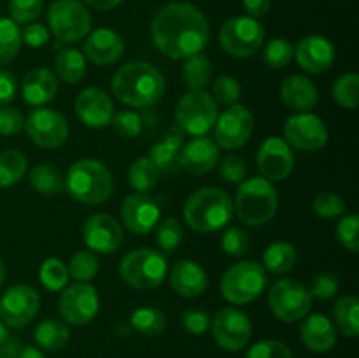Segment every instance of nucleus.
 <instances>
[{"label": "nucleus", "mask_w": 359, "mask_h": 358, "mask_svg": "<svg viewBox=\"0 0 359 358\" xmlns=\"http://www.w3.org/2000/svg\"><path fill=\"white\" fill-rule=\"evenodd\" d=\"M112 93L119 102L137 109L153 107L165 93V77L147 62H132L118 69L112 77Z\"/></svg>", "instance_id": "f03ea898"}, {"label": "nucleus", "mask_w": 359, "mask_h": 358, "mask_svg": "<svg viewBox=\"0 0 359 358\" xmlns=\"http://www.w3.org/2000/svg\"><path fill=\"white\" fill-rule=\"evenodd\" d=\"M233 200L224 190L207 186L196 190L184 204V221L198 234L221 230L233 218Z\"/></svg>", "instance_id": "7ed1b4c3"}, {"label": "nucleus", "mask_w": 359, "mask_h": 358, "mask_svg": "<svg viewBox=\"0 0 359 358\" xmlns=\"http://www.w3.org/2000/svg\"><path fill=\"white\" fill-rule=\"evenodd\" d=\"M184 135L186 133L177 125H174L167 130L163 139L149 147L147 158L153 161L160 174H174L181 168L179 167V154H181V147L184 144Z\"/></svg>", "instance_id": "393cba45"}, {"label": "nucleus", "mask_w": 359, "mask_h": 358, "mask_svg": "<svg viewBox=\"0 0 359 358\" xmlns=\"http://www.w3.org/2000/svg\"><path fill=\"white\" fill-rule=\"evenodd\" d=\"M255 116L245 105L231 104L217 114L214 123V142L223 150H238L251 139Z\"/></svg>", "instance_id": "f8f14e48"}, {"label": "nucleus", "mask_w": 359, "mask_h": 358, "mask_svg": "<svg viewBox=\"0 0 359 358\" xmlns=\"http://www.w3.org/2000/svg\"><path fill=\"white\" fill-rule=\"evenodd\" d=\"M244 358H293V353L280 340L265 339L252 344Z\"/></svg>", "instance_id": "603ef678"}, {"label": "nucleus", "mask_w": 359, "mask_h": 358, "mask_svg": "<svg viewBox=\"0 0 359 358\" xmlns=\"http://www.w3.org/2000/svg\"><path fill=\"white\" fill-rule=\"evenodd\" d=\"M34 339L46 351H60L69 344L70 329L65 321L55 318L42 319L34 330Z\"/></svg>", "instance_id": "c756f323"}, {"label": "nucleus", "mask_w": 359, "mask_h": 358, "mask_svg": "<svg viewBox=\"0 0 359 358\" xmlns=\"http://www.w3.org/2000/svg\"><path fill=\"white\" fill-rule=\"evenodd\" d=\"M298 258L297 248L291 242H272L263 253V269L272 274H286L294 267Z\"/></svg>", "instance_id": "72a5a7b5"}, {"label": "nucleus", "mask_w": 359, "mask_h": 358, "mask_svg": "<svg viewBox=\"0 0 359 358\" xmlns=\"http://www.w3.org/2000/svg\"><path fill=\"white\" fill-rule=\"evenodd\" d=\"M41 297L28 284H13L0 297V321L7 329H23L37 316Z\"/></svg>", "instance_id": "4468645a"}, {"label": "nucleus", "mask_w": 359, "mask_h": 358, "mask_svg": "<svg viewBox=\"0 0 359 358\" xmlns=\"http://www.w3.org/2000/svg\"><path fill=\"white\" fill-rule=\"evenodd\" d=\"M209 32L205 14L188 2L167 4L151 23L154 46L172 60H186L202 53L209 42Z\"/></svg>", "instance_id": "f257e3e1"}, {"label": "nucleus", "mask_w": 359, "mask_h": 358, "mask_svg": "<svg viewBox=\"0 0 359 358\" xmlns=\"http://www.w3.org/2000/svg\"><path fill=\"white\" fill-rule=\"evenodd\" d=\"M30 186L42 197H56L65 190V178L49 164L35 165L30 171Z\"/></svg>", "instance_id": "f704fd0d"}, {"label": "nucleus", "mask_w": 359, "mask_h": 358, "mask_svg": "<svg viewBox=\"0 0 359 358\" xmlns=\"http://www.w3.org/2000/svg\"><path fill=\"white\" fill-rule=\"evenodd\" d=\"M335 326L349 339L359 336V298L356 295H344L333 307Z\"/></svg>", "instance_id": "473e14b6"}, {"label": "nucleus", "mask_w": 359, "mask_h": 358, "mask_svg": "<svg viewBox=\"0 0 359 358\" xmlns=\"http://www.w3.org/2000/svg\"><path fill=\"white\" fill-rule=\"evenodd\" d=\"M18 358H46V354L42 353V350L34 346H27L20 351Z\"/></svg>", "instance_id": "0e129e2a"}, {"label": "nucleus", "mask_w": 359, "mask_h": 358, "mask_svg": "<svg viewBox=\"0 0 359 358\" xmlns=\"http://www.w3.org/2000/svg\"><path fill=\"white\" fill-rule=\"evenodd\" d=\"M111 125L123 139H137L144 130V118L135 111L114 112Z\"/></svg>", "instance_id": "a18cd8bd"}, {"label": "nucleus", "mask_w": 359, "mask_h": 358, "mask_svg": "<svg viewBox=\"0 0 359 358\" xmlns=\"http://www.w3.org/2000/svg\"><path fill=\"white\" fill-rule=\"evenodd\" d=\"M65 190L77 202L98 206L111 199L114 192V179L112 172L102 161L83 158L70 165L65 178Z\"/></svg>", "instance_id": "20e7f679"}, {"label": "nucleus", "mask_w": 359, "mask_h": 358, "mask_svg": "<svg viewBox=\"0 0 359 358\" xmlns=\"http://www.w3.org/2000/svg\"><path fill=\"white\" fill-rule=\"evenodd\" d=\"M269 307L284 323H297L311 312L312 295L297 279H279L269 293Z\"/></svg>", "instance_id": "9b49d317"}, {"label": "nucleus", "mask_w": 359, "mask_h": 358, "mask_svg": "<svg viewBox=\"0 0 359 358\" xmlns=\"http://www.w3.org/2000/svg\"><path fill=\"white\" fill-rule=\"evenodd\" d=\"M44 7V0H9L11 20L14 23H32L37 20Z\"/></svg>", "instance_id": "8fccbe9b"}, {"label": "nucleus", "mask_w": 359, "mask_h": 358, "mask_svg": "<svg viewBox=\"0 0 359 358\" xmlns=\"http://www.w3.org/2000/svg\"><path fill=\"white\" fill-rule=\"evenodd\" d=\"M294 56V48L287 39L277 37L272 39L269 44L263 48L262 58L266 67L270 69H284L290 65V62Z\"/></svg>", "instance_id": "c03bdc74"}, {"label": "nucleus", "mask_w": 359, "mask_h": 358, "mask_svg": "<svg viewBox=\"0 0 359 358\" xmlns=\"http://www.w3.org/2000/svg\"><path fill=\"white\" fill-rule=\"evenodd\" d=\"M280 98L291 111L309 112L318 104L319 91L312 79L294 74V76L286 77L280 84Z\"/></svg>", "instance_id": "c85d7f7f"}, {"label": "nucleus", "mask_w": 359, "mask_h": 358, "mask_svg": "<svg viewBox=\"0 0 359 358\" xmlns=\"http://www.w3.org/2000/svg\"><path fill=\"white\" fill-rule=\"evenodd\" d=\"M217 158H219V147L210 137H193L189 142L182 144L179 167L191 175H203L216 167Z\"/></svg>", "instance_id": "4be33fe9"}, {"label": "nucleus", "mask_w": 359, "mask_h": 358, "mask_svg": "<svg viewBox=\"0 0 359 358\" xmlns=\"http://www.w3.org/2000/svg\"><path fill=\"white\" fill-rule=\"evenodd\" d=\"M21 350H23V344L20 337L9 336L0 344V358H18Z\"/></svg>", "instance_id": "680f3d73"}, {"label": "nucleus", "mask_w": 359, "mask_h": 358, "mask_svg": "<svg viewBox=\"0 0 359 358\" xmlns=\"http://www.w3.org/2000/svg\"><path fill=\"white\" fill-rule=\"evenodd\" d=\"M48 25L60 42L74 44L91 30V14L79 0H56L48 9Z\"/></svg>", "instance_id": "9d476101"}, {"label": "nucleus", "mask_w": 359, "mask_h": 358, "mask_svg": "<svg viewBox=\"0 0 359 358\" xmlns=\"http://www.w3.org/2000/svg\"><path fill=\"white\" fill-rule=\"evenodd\" d=\"M130 326L144 337H158L167 330V316L156 307H139L130 316Z\"/></svg>", "instance_id": "c9c22d12"}, {"label": "nucleus", "mask_w": 359, "mask_h": 358, "mask_svg": "<svg viewBox=\"0 0 359 358\" xmlns=\"http://www.w3.org/2000/svg\"><path fill=\"white\" fill-rule=\"evenodd\" d=\"M298 65L309 74H323L335 62V46L323 35H307L294 48Z\"/></svg>", "instance_id": "5701e85b"}, {"label": "nucleus", "mask_w": 359, "mask_h": 358, "mask_svg": "<svg viewBox=\"0 0 359 358\" xmlns=\"http://www.w3.org/2000/svg\"><path fill=\"white\" fill-rule=\"evenodd\" d=\"M98 309H100V297L93 284L77 281L62 290L58 311L67 325H86L97 316Z\"/></svg>", "instance_id": "ddd939ff"}, {"label": "nucleus", "mask_w": 359, "mask_h": 358, "mask_svg": "<svg viewBox=\"0 0 359 358\" xmlns=\"http://www.w3.org/2000/svg\"><path fill=\"white\" fill-rule=\"evenodd\" d=\"M125 55V41L118 32L111 28H97L86 35L84 42V58L95 65H112Z\"/></svg>", "instance_id": "b1692460"}, {"label": "nucleus", "mask_w": 359, "mask_h": 358, "mask_svg": "<svg viewBox=\"0 0 359 358\" xmlns=\"http://www.w3.org/2000/svg\"><path fill=\"white\" fill-rule=\"evenodd\" d=\"M233 209L242 223L262 227L276 216L279 209V193L269 179H244L238 185Z\"/></svg>", "instance_id": "39448f33"}, {"label": "nucleus", "mask_w": 359, "mask_h": 358, "mask_svg": "<svg viewBox=\"0 0 359 358\" xmlns=\"http://www.w3.org/2000/svg\"><path fill=\"white\" fill-rule=\"evenodd\" d=\"M312 209L318 216L326 218V220H332V218H339L346 213L347 206L346 200L340 195L333 192H323L319 195L314 197L312 200Z\"/></svg>", "instance_id": "49530a36"}, {"label": "nucleus", "mask_w": 359, "mask_h": 358, "mask_svg": "<svg viewBox=\"0 0 359 358\" xmlns=\"http://www.w3.org/2000/svg\"><path fill=\"white\" fill-rule=\"evenodd\" d=\"M21 30L11 18L0 16V67L7 65L20 53Z\"/></svg>", "instance_id": "58836bf2"}, {"label": "nucleus", "mask_w": 359, "mask_h": 358, "mask_svg": "<svg viewBox=\"0 0 359 358\" xmlns=\"http://www.w3.org/2000/svg\"><path fill=\"white\" fill-rule=\"evenodd\" d=\"M11 333H9V329H7L6 325H4L2 321H0V344L4 343V340L7 339V337H9Z\"/></svg>", "instance_id": "69168bd1"}, {"label": "nucleus", "mask_w": 359, "mask_h": 358, "mask_svg": "<svg viewBox=\"0 0 359 358\" xmlns=\"http://www.w3.org/2000/svg\"><path fill=\"white\" fill-rule=\"evenodd\" d=\"M76 114L88 128L100 130L111 125L114 116V104L107 91L98 86L84 88L76 98Z\"/></svg>", "instance_id": "412c9836"}, {"label": "nucleus", "mask_w": 359, "mask_h": 358, "mask_svg": "<svg viewBox=\"0 0 359 358\" xmlns=\"http://www.w3.org/2000/svg\"><path fill=\"white\" fill-rule=\"evenodd\" d=\"M207 272L193 260H181L170 270V286L186 298L200 297L207 290Z\"/></svg>", "instance_id": "bb28decb"}, {"label": "nucleus", "mask_w": 359, "mask_h": 358, "mask_svg": "<svg viewBox=\"0 0 359 358\" xmlns=\"http://www.w3.org/2000/svg\"><path fill=\"white\" fill-rule=\"evenodd\" d=\"M339 277L332 272H319L312 277V284H311V295L312 297H318L326 300V298L335 297L337 291H339Z\"/></svg>", "instance_id": "6e6d98bb"}, {"label": "nucleus", "mask_w": 359, "mask_h": 358, "mask_svg": "<svg viewBox=\"0 0 359 358\" xmlns=\"http://www.w3.org/2000/svg\"><path fill=\"white\" fill-rule=\"evenodd\" d=\"M265 42V28L258 20L235 16L224 21L219 30V46L233 58H251Z\"/></svg>", "instance_id": "1a4fd4ad"}, {"label": "nucleus", "mask_w": 359, "mask_h": 358, "mask_svg": "<svg viewBox=\"0 0 359 358\" xmlns=\"http://www.w3.org/2000/svg\"><path fill=\"white\" fill-rule=\"evenodd\" d=\"M20 84H18L16 76L11 70L0 69V107L9 105L16 98Z\"/></svg>", "instance_id": "bf43d9fd"}, {"label": "nucleus", "mask_w": 359, "mask_h": 358, "mask_svg": "<svg viewBox=\"0 0 359 358\" xmlns=\"http://www.w3.org/2000/svg\"><path fill=\"white\" fill-rule=\"evenodd\" d=\"M300 339L314 353H328L337 344V329L328 316L307 314L300 325Z\"/></svg>", "instance_id": "a878e982"}, {"label": "nucleus", "mask_w": 359, "mask_h": 358, "mask_svg": "<svg viewBox=\"0 0 359 358\" xmlns=\"http://www.w3.org/2000/svg\"><path fill=\"white\" fill-rule=\"evenodd\" d=\"M182 329L191 336H203L210 329V316L203 309H186L182 312Z\"/></svg>", "instance_id": "5fc2aeb1"}, {"label": "nucleus", "mask_w": 359, "mask_h": 358, "mask_svg": "<svg viewBox=\"0 0 359 358\" xmlns=\"http://www.w3.org/2000/svg\"><path fill=\"white\" fill-rule=\"evenodd\" d=\"M25 128V118L20 109L0 107V135H16Z\"/></svg>", "instance_id": "4d7b16f0"}, {"label": "nucleus", "mask_w": 359, "mask_h": 358, "mask_svg": "<svg viewBox=\"0 0 359 358\" xmlns=\"http://www.w3.org/2000/svg\"><path fill=\"white\" fill-rule=\"evenodd\" d=\"M39 279L44 284V288L51 291H62L65 288L67 281H69V270L67 265L60 258H46L41 263L39 269Z\"/></svg>", "instance_id": "37998d69"}, {"label": "nucleus", "mask_w": 359, "mask_h": 358, "mask_svg": "<svg viewBox=\"0 0 359 358\" xmlns=\"http://www.w3.org/2000/svg\"><path fill=\"white\" fill-rule=\"evenodd\" d=\"M212 337L224 351H241L252 337V323L245 312L237 307H223L210 319Z\"/></svg>", "instance_id": "2eb2a0df"}, {"label": "nucleus", "mask_w": 359, "mask_h": 358, "mask_svg": "<svg viewBox=\"0 0 359 358\" xmlns=\"http://www.w3.org/2000/svg\"><path fill=\"white\" fill-rule=\"evenodd\" d=\"M25 130L32 142L44 150L63 146L69 139V121L62 112L48 107H37L25 119Z\"/></svg>", "instance_id": "dca6fc26"}, {"label": "nucleus", "mask_w": 359, "mask_h": 358, "mask_svg": "<svg viewBox=\"0 0 359 358\" xmlns=\"http://www.w3.org/2000/svg\"><path fill=\"white\" fill-rule=\"evenodd\" d=\"M121 221L132 234L147 235L160 221L161 211L156 200L146 193H132L121 204Z\"/></svg>", "instance_id": "aec40b11"}, {"label": "nucleus", "mask_w": 359, "mask_h": 358, "mask_svg": "<svg viewBox=\"0 0 359 358\" xmlns=\"http://www.w3.org/2000/svg\"><path fill=\"white\" fill-rule=\"evenodd\" d=\"M284 140L291 150L314 153L328 142V128L319 116L312 112H297L284 123Z\"/></svg>", "instance_id": "f3484780"}, {"label": "nucleus", "mask_w": 359, "mask_h": 358, "mask_svg": "<svg viewBox=\"0 0 359 358\" xmlns=\"http://www.w3.org/2000/svg\"><path fill=\"white\" fill-rule=\"evenodd\" d=\"M212 63H210L209 56L196 53V55L186 58L184 65H182V83L189 91H202L212 79Z\"/></svg>", "instance_id": "2f4dec72"}, {"label": "nucleus", "mask_w": 359, "mask_h": 358, "mask_svg": "<svg viewBox=\"0 0 359 358\" xmlns=\"http://www.w3.org/2000/svg\"><path fill=\"white\" fill-rule=\"evenodd\" d=\"M84 2L93 7L95 11H111L118 7L119 4L125 2V0H84Z\"/></svg>", "instance_id": "e2e57ef3"}, {"label": "nucleus", "mask_w": 359, "mask_h": 358, "mask_svg": "<svg viewBox=\"0 0 359 358\" xmlns=\"http://www.w3.org/2000/svg\"><path fill=\"white\" fill-rule=\"evenodd\" d=\"M119 277L135 290H154L165 281L168 272L163 253L151 248L130 251L119 263Z\"/></svg>", "instance_id": "423d86ee"}, {"label": "nucleus", "mask_w": 359, "mask_h": 358, "mask_svg": "<svg viewBox=\"0 0 359 358\" xmlns=\"http://www.w3.org/2000/svg\"><path fill=\"white\" fill-rule=\"evenodd\" d=\"M100 269V262H98V256L95 255L90 249H81L76 255H72L67 270H69V277H74L76 281L81 283H88V281L93 279L98 274Z\"/></svg>", "instance_id": "a19ab883"}, {"label": "nucleus", "mask_w": 359, "mask_h": 358, "mask_svg": "<svg viewBox=\"0 0 359 358\" xmlns=\"http://www.w3.org/2000/svg\"><path fill=\"white\" fill-rule=\"evenodd\" d=\"M269 277L262 263L244 260L231 265L221 279V295L233 305H244L256 300L265 291Z\"/></svg>", "instance_id": "0eeeda50"}, {"label": "nucleus", "mask_w": 359, "mask_h": 358, "mask_svg": "<svg viewBox=\"0 0 359 358\" xmlns=\"http://www.w3.org/2000/svg\"><path fill=\"white\" fill-rule=\"evenodd\" d=\"M242 6H244V11L248 14L245 16L249 18H263L272 7V0H242Z\"/></svg>", "instance_id": "052dcab7"}, {"label": "nucleus", "mask_w": 359, "mask_h": 358, "mask_svg": "<svg viewBox=\"0 0 359 358\" xmlns=\"http://www.w3.org/2000/svg\"><path fill=\"white\" fill-rule=\"evenodd\" d=\"M4 281H6V263H4V260L0 258V288H2Z\"/></svg>", "instance_id": "338daca9"}, {"label": "nucleus", "mask_w": 359, "mask_h": 358, "mask_svg": "<svg viewBox=\"0 0 359 358\" xmlns=\"http://www.w3.org/2000/svg\"><path fill=\"white\" fill-rule=\"evenodd\" d=\"M256 167L262 178L270 183L284 181L294 168V153L283 137H269L263 140L256 154Z\"/></svg>", "instance_id": "a211bd4d"}, {"label": "nucleus", "mask_w": 359, "mask_h": 358, "mask_svg": "<svg viewBox=\"0 0 359 358\" xmlns=\"http://www.w3.org/2000/svg\"><path fill=\"white\" fill-rule=\"evenodd\" d=\"M358 225V214H346V216L339 221V227H337V239H339L340 244H342L347 251L353 253V255H356L359 251Z\"/></svg>", "instance_id": "3c124183"}, {"label": "nucleus", "mask_w": 359, "mask_h": 358, "mask_svg": "<svg viewBox=\"0 0 359 358\" xmlns=\"http://www.w3.org/2000/svg\"><path fill=\"white\" fill-rule=\"evenodd\" d=\"M83 239L90 251L109 255L123 244V228L111 214L97 213L84 221Z\"/></svg>", "instance_id": "6ab92c4d"}, {"label": "nucleus", "mask_w": 359, "mask_h": 358, "mask_svg": "<svg viewBox=\"0 0 359 358\" xmlns=\"http://www.w3.org/2000/svg\"><path fill=\"white\" fill-rule=\"evenodd\" d=\"M332 95L339 105L346 109H356L359 104V76L356 72H346L335 79Z\"/></svg>", "instance_id": "ea45409f"}, {"label": "nucleus", "mask_w": 359, "mask_h": 358, "mask_svg": "<svg viewBox=\"0 0 359 358\" xmlns=\"http://www.w3.org/2000/svg\"><path fill=\"white\" fill-rule=\"evenodd\" d=\"M182 237H184V230L175 218H163L156 223V244L161 253L172 255L182 242Z\"/></svg>", "instance_id": "79ce46f5"}, {"label": "nucleus", "mask_w": 359, "mask_h": 358, "mask_svg": "<svg viewBox=\"0 0 359 358\" xmlns=\"http://www.w3.org/2000/svg\"><path fill=\"white\" fill-rule=\"evenodd\" d=\"M86 58L76 48H65L56 55L55 72L56 79L65 84H77L86 76Z\"/></svg>", "instance_id": "7c9ffc66"}, {"label": "nucleus", "mask_w": 359, "mask_h": 358, "mask_svg": "<svg viewBox=\"0 0 359 358\" xmlns=\"http://www.w3.org/2000/svg\"><path fill=\"white\" fill-rule=\"evenodd\" d=\"M21 41L30 48H42L49 42V28L32 21L21 30Z\"/></svg>", "instance_id": "13d9d810"}, {"label": "nucleus", "mask_w": 359, "mask_h": 358, "mask_svg": "<svg viewBox=\"0 0 359 358\" xmlns=\"http://www.w3.org/2000/svg\"><path fill=\"white\" fill-rule=\"evenodd\" d=\"M58 93V79L48 67L32 69L21 84V95L28 105L41 107L51 102Z\"/></svg>", "instance_id": "cd10ccee"}, {"label": "nucleus", "mask_w": 359, "mask_h": 358, "mask_svg": "<svg viewBox=\"0 0 359 358\" xmlns=\"http://www.w3.org/2000/svg\"><path fill=\"white\" fill-rule=\"evenodd\" d=\"M160 181V171L153 165L147 157L137 158L128 168V183L135 192L147 193L156 188Z\"/></svg>", "instance_id": "e433bc0d"}, {"label": "nucleus", "mask_w": 359, "mask_h": 358, "mask_svg": "<svg viewBox=\"0 0 359 358\" xmlns=\"http://www.w3.org/2000/svg\"><path fill=\"white\" fill-rule=\"evenodd\" d=\"M214 100L216 104L221 105H231V104H237V100L241 98L242 95V86L233 76H228V74H221V76L216 77L214 81Z\"/></svg>", "instance_id": "de8ad7c7"}, {"label": "nucleus", "mask_w": 359, "mask_h": 358, "mask_svg": "<svg viewBox=\"0 0 359 358\" xmlns=\"http://www.w3.org/2000/svg\"><path fill=\"white\" fill-rule=\"evenodd\" d=\"M249 246H251L249 234L241 227H230L221 237V248L228 256H233V258L244 256L249 251Z\"/></svg>", "instance_id": "09e8293b"}, {"label": "nucleus", "mask_w": 359, "mask_h": 358, "mask_svg": "<svg viewBox=\"0 0 359 358\" xmlns=\"http://www.w3.org/2000/svg\"><path fill=\"white\" fill-rule=\"evenodd\" d=\"M28 161L18 150L0 151V188H9L20 183L27 172Z\"/></svg>", "instance_id": "4c0bfd02"}, {"label": "nucleus", "mask_w": 359, "mask_h": 358, "mask_svg": "<svg viewBox=\"0 0 359 358\" xmlns=\"http://www.w3.org/2000/svg\"><path fill=\"white\" fill-rule=\"evenodd\" d=\"M219 175L230 185H241L248 175V164L237 154H228L219 164Z\"/></svg>", "instance_id": "864d4df0"}, {"label": "nucleus", "mask_w": 359, "mask_h": 358, "mask_svg": "<svg viewBox=\"0 0 359 358\" xmlns=\"http://www.w3.org/2000/svg\"><path fill=\"white\" fill-rule=\"evenodd\" d=\"M217 114V104L212 95L202 91H188L175 104V125L184 133L193 137L207 135L214 128Z\"/></svg>", "instance_id": "6e6552de"}]
</instances>
